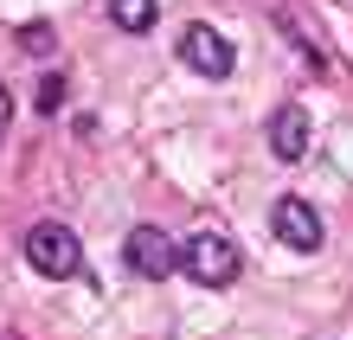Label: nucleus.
<instances>
[{
    "mask_svg": "<svg viewBox=\"0 0 353 340\" xmlns=\"http://www.w3.org/2000/svg\"><path fill=\"white\" fill-rule=\"evenodd\" d=\"M58 103H65V77H46V83H39V110H58Z\"/></svg>",
    "mask_w": 353,
    "mask_h": 340,
    "instance_id": "8",
    "label": "nucleus"
},
{
    "mask_svg": "<svg viewBox=\"0 0 353 340\" xmlns=\"http://www.w3.org/2000/svg\"><path fill=\"white\" fill-rule=\"evenodd\" d=\"M26 263L39 270V276H52V283H58V276H77V263H84V244H77V231L71 225H32L26 231Z\"/></svg>",
    "mask_w": 353,
    "mask_h": 340,
    "instance_id": "2",
    "label": "nucleus"
},
{
    "mask_svg": "<svg viewBox=\"0 0 353 340\" xmlns=\"http://www.w3.org/2000/svg\"><path fill=\"white\" fill-rule=\"evenodd\" d=\"M270 225H276V238L289 250H321V212L308 206V199H276Z\"/></svg>",
    "mask_w": 353,
    "mask_h": 340,
    "instance_id": "5",
    "label": "nucleus"
},
{
    "mask_svg": "<svg viewBox=\"0 0 353 340\" xmlns=\"http://www.w3.org/2000/svg\"><path fill=\"white\" fill-rule=\"evenodd\" d=\"M7 122H13V97L0 90V141H7Z\"/></svg>",
    "mask_w": 353,
    "mask_h": 340,
    "instance_id": "10",
    "label": "nucleus"
},
{
    "mask_svg": "<svg viewBox=\"0 0 353 340\" xmlns=\"http://www.w3.org/2000/svg\"><path fill=\"white\" fill-rule=\"evenodd\" d=\"M19 39H26V46H32V52H52V26H46V19H32V26H26V32H19Z\"/></svg>",
    "mask_w": 353,
    "mask_h": 340,
    "instance_id": "9",
    "label": "nucleus"
},
{
    "mask_svg": "<svg viewBox=\"0 0 353 340\" xmlns=\"http://www.w3.org/2000/svg\"><path fill=\"white\" fill-rule=\"evenodd\" d=\"M110 19H116L122 32H148L154 19H161V7H154V0H110Z\"/></svg>",
    "mask_w": 353,
    "mask_h": 340,
    "instance_id": "7",
    "label": "nucleus"
},
{
    "mask_svg": "<svg viewBox=\"0 0 353 340\" xmlns=\"http://www.w3.org/2000/svg\"><path fill=\"white\" fill-rule=\"evenodd\" d=\"M122 263H129L135 276H148V283H161V276L180 270V244L161 225H135L129 238H122Z\"/></svg>",
    "mask_w": 353,
    "mask_h": 340,
    "instance_id": "3",
    "label": "nucleus"
},
{
    "mask_svg": "<svg viewBox=\"0 0 353 340\" xmlns=\"http://www.w3.org/2000/svg\"><path fill=\"white\" fill-rule=\"evenodd\" d=\"M180 270L193 276V283H205V289H225V283H238L244 257H238L232 238H219V231H193V238L180 244Z\"/></svg>",
    "mask_w": 353,
    "mask_h": 340,
    "instance_id": "1",
    "label": "nucleus"
},
{
    "mask_svg": "<svg viewBox=\"0 0 353 340\" xmlns=\"http://www.w3.org/2000/svg\"><path fill=\"white\" fill-rule=\"evenodd\" d=\"M180 58H186L199 77H212V83H219V77H232V65H238L232 39L212 32V26H186V32H180Z\"/></svg>",
    "mask_w": 353,
    "mask_h": 340,
    "instance_id": "4",
    "label": "nucleus"
},
{
    "mask_svg": "<svg viewBox=\"0 0 353 340\" xmlns=\"http://www.w3.org/2000/svg\"><path fill=\"white\" fill-rule=\"evenodd\" d=\"M270 154L276 161H302L308 154V110L302 103H283V110L270 116Z\"/></svg>",
    "mask_w": 353,
    "mask_h": 340,
    "instance_id": "6",
    "label": "nucleus"
}]
</instances>
